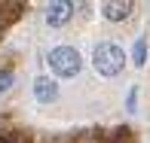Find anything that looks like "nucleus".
<instances>
[{
	"label": "nucleus",
	"instance_id": "nucleus-1",
	"mask_svg": "<svg viewBox=\"0 0 150 143\" xmlns=\"http://www.w3.org/2000/svg\"><path fill=\"white\" fill-rule=\"evenodd\" d=\"M92 64H95V70H98L101 76L113 79V76H120L122 67H126V52H122L117 43H98L92 49Z\"/></svg>",
	"mask_w": 150,
	"mask_h": 143
},
{
	"label": "nucleus",
	"instance_id": "nucleus-2",
	"mask_svg": "<svg viewBox=\"0 0 150 143\" xmlns=\"http://www.w3.org/2000/svg\"><path fill=\"white\" fill-rule=\"evenodd\" d=\"M46 61H49V70L55 73V76H61V79L77 76L80 67H83V58H80V52L74 49V46H55Z\"/></svg>",
	"mask_w": 150,
	"mask_h": 143
},
{
	"label": "nucleus",
	"instance_id": "nucleus-3",
	"mask_svg": "<svg viewBox=\"0 0 150 143\" xmlns=\"http://www.w3.org/2000/svg\"><path fill=\"white\" fill-rule=\"evenodd\" d=\"M74 15V3H67V0H55V3H49V9H46V24L49 28H61V24H67Z\"/></svg>",
	"mask_w": 150,
	"mask_h": 143
},
{
	"label": "nucleus",
	"instance_id": "nucleus-4",
	"mask_svg": "<svg viewBox=\"0 0 150 143\" xmlns=\"http://www.w3.org/2000/svg\"><path fill=\"white\" fill-rule=\"evenodd\" d=\"M34 98L40 100V104H52V100L58 98V82L49 76H40L34 79Z\"/></svg>",
	"mask_w": 150,
	"mask_h": 143
},
{
	"label": "nucleus",
	"instance_id": "nucleus-5",
	"mask_svg": "<svg viewBox=\"0 0 150 143\" xmlns=\"http://www.w3.org/2000/svg\"><path fill=\"white\" fill-rule=\"evenodd\" d=\"M129 12H132V3H129V0H107V3L101 6V15H104L107 22H122V18H129Z\"/></svg>",
	"mask_w": 150,
	"mask_h": 143
},
{
	"label": "nucleus",
	"instance_id": "nucleus-6",
	"mask_svg": "<svg viewBox=\"0 0 150 143\" xmlns=\"http://www.w3.org/2000/svg\"><path fill=\"white\" fill-rule=\"evenodd\" d=\"M132 61H135V67H141L147 61V40L144 37H138L135 40V49H132Z\"/></svg>",
	"mask_w": 150,
	"mask_h": 143
},
{
	"label": "nucleus",
	"instance_id": "nucleus-7",
	"mask_svg": "<svg viewBox=\"0 0 150 143\" xmlns=\"http://www.w3.org/2000/svg\"><path fill=\"white\" fill-rule=\"evenodd\" d=\"M9 85H12V70H3L0 73V91H6Z\"/></svg>",
	"mask_w": 150,
	"mask_h": 143
},
{
	"label": "nucleus",
	"instance_id": "nucleus-8",
	"mask_svg": "<svg viewBox=\"0 0 150 143\" xmlns=\"http://www.w3.org/2000/svg\"><path fill=\"white\" fill-rule=\"evenodd\" d=\"M135 98H138V91L132 88V91H129V110H135Z\"/></svg>",
	"mask_w": 150,
	"mask_h": 143
},
{
	"label": "nucleus",
	"instance_id": "nucleus-9",
	"mask_svg": "<svg viewBox=\"0 0 150 143\" xmlns=\"http://www.w3.org/2000/svg\"><path fill=\"white\" fill-rule=\"evenodd\" d=\"M0 143H6V137H3V134H0Z\"/></svg>",
	"mask_w": 150,
	"mask_h": 143
},
{
	"label": "nucleus",
	"instance_id": "nucleus-10",
	"mask_svg": "<svg viewBox=\"0 0 150 143\" xmlns=\"http://www.w3.org/2000/svg\"><path fill=\"white\" fill-rule=\"evenodd\" d=\"M0 28H3V15H0Z\"/></svg>",
	"mask_w": 150,
	"mask_h": 143
}]
</instances>
